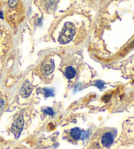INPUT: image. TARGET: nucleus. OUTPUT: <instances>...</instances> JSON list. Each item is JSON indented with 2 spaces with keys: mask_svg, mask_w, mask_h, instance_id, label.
Here are the masks:
<instances>
[{
  "mask_svg": "<svg viewBox=\"0 0 134 149\" xmlns=\"http://www.w3.org/2000/svg\"><path fill=\"white\" fill-rule=\"evenodd\" d=\"M24 125V121L23 116L20 115L19 118L14 122V123L12 125V127H11V132H12L16 138H19L20 137L22 131L23 130Z\"/></svg>",
  "mask_w": 134,
  "mask_h": 149,
  "instance_id": "nucleus-2",
  "label": "nucleus"
},
{
  "mask_svg": "<svg viewBox=\"0 0 134 149\" xmlns=\"http://www.w3.org/2000/svg\"><path fill=\"white\" fill-rule=\"evenodd\" d=\"M111 98V94H106L104 96H103V98H102V100H103L104 102H108V101L110 100Z\"/></svg>",
  "mask_w": 134,
  "mask_h": 149,
  "instance_id": "nucleus-12",
  "label": "nucleus"
},
{
  "mask_svg": "<svg viewBox=\"0 0 134 149\" xmlns=\"http://www.w3.org/2000/svg\"><path fill=\"white\" fill-rule=\"evenodd\" d=\"M42 110L43 112L46 113L47 114L51 115V116H53L54 114V112L53 110V109H51V107H44L42 109Z\"/></svg>",
  "mask_w": 134,
  "mask_h": 149,
  "instance_id": "nucleus-9",
  "label": "nucleus"
},
{
  "mask_svg": "<svg viewBox=\"0 0 134 149\" xmlns=\"http://www.w3.org/2000/svg\"><path fill=\"white\" fill-rule=\"evenodd\" d=\"M54 69V64L53 60L49 59L43 62L41 66V71L44 76H49L53 73Z\"/></svg>",
  "mask_w": 134,
  "mask_h": 149,
  "instance_id": "nucleus-3",
  "label": "nucleus"
},
{
  "mask_svg": "<svg viewBox=\"0 0 134 149\" xmlns=\"http://www.w3.org/2000/svg\"><path fill=\"white\" fill-rule=\"evenodd\" d=\"M75 34V27L72 22H67L62 28V32L58 37L60 44L65 45L71 41Z\"/></svg>",
  "mask_w": 134,
  "mask_h": 149,
  "instance_id": "nucleus-1",
  "label": "nucleus"
},
{
  "mask_svg": "<svg viewBox=\"0 0 134 149\" xmlns=\"http://www.w3.org/2000/svg\"><path fill=\"white\" fill-rule=\"evenodd\" d=\"M4 105H5V101L3 99H0V109L3 108Z\"/></svg>",
  "mask_w": 134,
  "mask_h": 149,
  "instance_id": "nucleus-14",
  "label": "nucleus"
},
{
  "mask_svg": "<svg viewBox=\"0 0 134 149\" xmlns=\"http://www.w3.org/2000/svg\"><path fill=\"white\" fill-rule=\"evenodd\" d=\"M64 74L68 79H71V78H74L75 76L76 75V71L75 69L71 66L67 67L65 70Z\"/></svg>",
  "mask_w": 134,
  "mask_h": 149,
  "instance_id": "nucleus-7",
  "label": "nucleus"
},
{
  "mask_svg": "<svg viewBox=\"0 0 134 149\" xmlns=\"http://www.w3.org/2000/svg\"><path fill=\"white\" fill-rule=\"evenodd\" d=\"M44 91V94L46 98H49V97H53L54 96V91L53 89L50 88H44L43 89Z\"/></svg>",
  "mask_w": 134,
  "mask_h": 149,
  "instance_id": "nucleus-8",
  "label": "nucleus"
},
{
  "mask_svg": "<svg viewBox=\"0 0 134 149\" xmlns=\"http://www.w3.org/2000/svg\"><path fill=\"white\" fill-rule=\"evenodd\" d=\"M81 137L83 139L85 140L86 139H88V132H84L82 133V135H81Z\"/></svg>",
  "mask_w": 134,
  "mask_h": 149,
  "instance_id": "nucleus-13",
  "label": "nucleus"
},
{
  "mask_svg": "<svg viewBox=\"0 0 134 149\" xmlns=\"http://www.w3.org/2000/svg\"><path fill=\"white\" fill-rule=\"evenodd\" d=\"M114 141V136L111 132H106L101 137L102 144L106 148H109L111 146Z\"/></svg>",
  "mask_w": 134,
  "mask_h": 149,
  "instance_id": "nucleus-5",
  "label": "nucleus"
},
{
  "mask_svg": "<svg viewBox=\"0 0 134 149\" xmlns=\"http://www.w3.org/2000/svg\"><path fill=\"white\" fill-rule=\"evenodd\" d=\"M19 0H9V6L11 7H14L17 5L18 2H19Z\"/></svg>",
  "mask_w": 134,
  "mask_h": 149,
  "instance_id": "nucleus-11",
  "label": "nucleus"
},
{
  "mask_svg": "<svg viewBox=\"0 0 134 149\" xmlns=\"http://www.w3.org/2000/svg\"><path fill=\"white\" fill-rule=\"evenodd\" d=\"M95 86H96L97 88H98L99 89L101 90L104 88V82L101 80H97L96 83H95Z\"/></svg>",
  "mask_w": 134,
  "mask_h": 149,
  "instance_id": "nucleus-10",
  "label": "nucleus"
},
{
  "mask_svg": "<svg viewBox=\"0 0 134 149\" xmlns=\"http://www.w3.org/2000/svg\"><path fill=\"white\" fill-rule=\"evenodd\" d=\"M82 132L80 128H74L70 131V135L75 141H77L81 137Z\"/></svg>",
  "mask_w": 134,
  "mask_h": 149,
  "instance_id": "nucleus-6",
  "label": "nucleus"
},
{
  "mask_svg": "<svg viewBox=\"0 0 134 149\" xmlns=\"http://www.w3.org/2000/svg\"><path fill=\"white\" fill-rule=\"evenodd\" d=\"M33 90V87L28 80L25 81L20 90V94L22 98H28Z\"/></svg>",
  "mask_w": 134,
  "mask_h": 149,
  "instance_id": "nucleus-4",
  "label": "nucleus"
}]
</instances>
